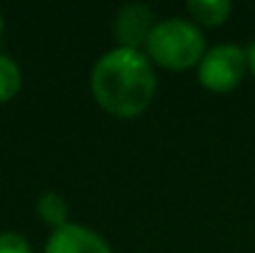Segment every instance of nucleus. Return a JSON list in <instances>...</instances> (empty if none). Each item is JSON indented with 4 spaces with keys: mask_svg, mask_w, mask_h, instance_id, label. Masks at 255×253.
<instances>
[{
    "mask_svg": "<svg viewBox=\"0 0 255 253\" xmlns=\"http://www.w3.org/2000/svg\"><path fill=\"white\" fill-rule=\"evenodd\" d=\"M156 92L151 60L139 50L117 47L107 52L92 70V94L102 109L114 117L131 119L141 114Z\"/></svg>",
    "mask_w": 255,
    "mask_h": 253,
    "instance_id": "nucleus-1",
    "label": "nucleus"
},
{
    "mask_svg": "<svg viewBox=\"0 0 255 253\" xmlns=\"http://www.w3.org/2000/svg\"><path fill=\"white\" fill-rule=\"evenodd\" d=\"M203 50H206L203 32L193 22L178 17L156 22L146 42L149 57L166 70H188L198 65L203 60Z\"/></svg>",
    "mask_w": 255,
    "mask_h": 253,
    "instance_id": "nucleus-2",
    "label": "nucleus"
},
{
    "mask_svg": "<svg viewBox=\"0 0 255 253\" xmlns=\"http://www.w3.org/2000/svg\"><path fill=\"white\" fill-rule=\"evenodd\" d=\"M248 70V57L238 45H218L208 50L198 65V82L211 92L236 89Z\"/></svg>",
    "mask_w": 255,
    "mask_h": 253,
    "instance_id": "nucleus-3",
    "label": "nucleus"
},
{
    "mask_svg": "<svg viewBox=\"0 0 255 253\" xmlns=\"http://www.w3.org/2000/svg\"><path fill=\"white\" fill-rule=\"evenodd\" d=\"M154 27H156L154 12L139 2L124 5L114 20V35L119 40V47H127V50H139L141 45H146Z\"/></svg>",
    "mask_w": 255,
    "mask_h": 253,
    "instance_id": "nucleus-4",
    "label": "nucleus"
},
{
    "mask_svg": "<svg viewBox=\"0 0 255 253\" xmlns=\"http://www.w3.org/2000/svg\"><path fill=\"white\" fill-rule=\"evenodd\" d=\"M45 253H112V249L99 234L77 224H67L52 231Z\"/></svg>",
    "mask_w": 255,
    "mask_h": 253,
    "instance_id": "nucleus-5",
    "label": "nucleus"
},
{
    "mask_svg": "<svg viewBox=\"0 0 255 253\" xmlns=\"http://www.w3.org/2000/svg\"><path fill=\"white\" fill-rule=\"evenodd\" d=\"M186 7L201 25H208V27L223 25L233 10V5L228 0H191Z\"/></svg>",
    "mask_w": 255,
    "mask_h": 253,
    "instance_id": "nucleus-6",
    "label": "nucleus"
},
{
    "mask_svg": "<svg viewBox=\"0 0 255 253\" xmlns=\"http://www.w3.org/2000/svg\"><path fill=\"white\" fill-rule=\"evenodd\" d=\"M37 214H40L47 224H52L55 229L67 226V204H65V199H62L60 194H55V191H47V194H42V196L37 199Z\"/></svg>",
    "mask_w": 255,
    "mask_h": 253,
    "instance_id": "nucleus-7",
    "label": "nucleus"
},
{
    "mask_svg": "<svg viewBox=\"0 0 255 253\" xmlns=\"http://www.w3.org/2000/svg\"><path fill=\"white\" fill-rule=\"evenodd\" d=\"M22 84V75H20V67L7 57V55H0V102H7L17 94Z\"/></svg>",
    "mask_w": 255,
    "mask_h": 253,
    "instance_id": "nucleus-8",
    "label": "nucleus"
},
{
    "mask_svg": "<svg viewBox=\"0 0 255 253\" xmlns=\"http://www.w3.org/2000/svg\"><path fill=\"white\" fill-rule=\"evenodd\" d=\"M0 253H30V244L20 234H0Z\"/></svg>",
    "mask_w": 255,
    "mask_h": 253,
    "instance_id": "nucleus-9",
    "label": "nucleus"
},
{
    "mask_svg": "<svg viewBox=\"0 0 255 253\" xmlns=\"http://www.w3.org/2000/svg\"><path fill=\"white\" fill-rule=\"evenodd\" d=\"M246 57H248V67H251V72L255 75V42L251 45V50L246 52Z\"/></svg>",
    "mask_w": 255,
    "mask_h": 253,
    "instance_id": "nucleus-10",
    "label": "nucleus"
},
{
    "mask_svg": "<svg viewBox=\"0 0 255 253\" xmlns=\"http://www.w3.org/2000/svg\"><path fill=\"white\" fill-rule=\"evenodd\" d=\"M0 35H2V17H0Z\"/></svg>",
    "mask_w": 255,
    "mask_h": 253,
    "instance_id": "nucleus-11",
    "label": "nucleus"
}]
</instances>
